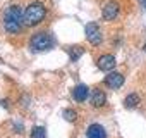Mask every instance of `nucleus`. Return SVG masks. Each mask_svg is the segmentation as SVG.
Segmentation results:
<instances>
[{"label":"nucleus","mask_w":146,"mask_h":138,"mask_svg":"<svg viewBox=\"0 0 146 138\" xmlns=\"http://www.w3.org/2000/svg\"><path fill=\"white\" fill-rule=\"evenodd\" d=\"M2 24L4 29L11 35H17L23 31V24H24V11L19 5H9L4 11L2 16Z\"/></svg>","instance_id":"f257e3e1"},{"label":"nucleus","mask_w":146,"mask_h":138,"mask_svg":"<svg viewBox=\"0 0 146 138\" xmlns=\"http://www.w3.org/2000/svg\"><path fill=\"white\" fill-rule=\"evenodd\" d=\"M46 17V7L41 2H31L24 9V21L28 26H38Z\"/></svg>","instance_id":"f03ea898"},{"label":"nucleus","mask_w":146,"mask_h":138,"mask_svg":"<svg viewBox=\"0 0 146 138\" xmlns=\"http://www.w3.org/2000/svg\"><path fill=\"white\" fill-rule=\"evenodd\" d=\"M29 48L33 52H46L53 48V38L45 31H38L29 38Z\"/></svg>","instance_id":"7ed1b4c3"},{"label":"nucleus","mask_w":146,"mask_h":138,"mask_svg":"<svg viewBox=\"0 0 146 138\" xmlns=\"http://www.w3.org/2000/svg\"><path fill=\"white\" fill-rule=\"evenodd\" d=\"M84 35H86V40L93 47H98V45L103 43V33H102L98 23H88L84 26Z\"/></svg>","instance_id":"20e7f679"},{"label":"nucleus","mask_w":146,"mask_h":138,"mask_svg":"<svg viewBox=\"0 0 146 138\" xmlns=\"http://www.w3.org/2000/svg\"><path fill=\"white\" fill-rule=\"evenodd\" d=\"M119 14H120V5H119V2H115V0L107 2L103 5V9H102V17L105 21H113Z\"/></svg>","instance_id":"39448f33"},{"label":"nucleus","mask_w":146,"mask_h":138,"mask_svg":"<svg viewBox=\"0 0 146 138\" xmlns=\"http://www.w3.org/2000/svg\"><path fill=\"white\" fill-rule=\"evenodd\" d=\"M115 64H117V60H115V57L112 54H102L98 57V60H96L98 69L100 71H105V73H110L112 69H115Z\"/></svg>","instance_id":"423d86ee"},{"label":"nucleus","mask_w":146,"mask_h":138,"mask_svg":"<svg viewBox=\"0 0 146 138\" xmlns=\"http://www.w3.org/2000/svg\"><path fill=\"white\" fill-rule=\"evenodd\" d=\"M124 76L120 74V73H108L107 74V78H105V85L110 88V90H119V88H122L124 86Z\"/></svg>","instance_id":"0eeeda50"},{"label":"nucleus","mask_w":146,"mask_h":138,"mask_svg":"<svg viewBox=\"0 0 146 138\" xmlns=\"http://www.w3.org/2000/svg\"><path fill=\"white\" fill-rule=\"evenodd\" d=\"M90 98H91V105L96 107V109H100V107H103L107 104V95L100 88H93V92L90 93Z\"/></svg>","instance_id":"6e6552de"},{"label":"nucleus","mask_w":146,"mask_h":138,"mask_svg":"<svg viewBox=\"0 0 146 138\" xmlns=\"http://www.w3.org/2000/svg\"><path fill=\"white\" fill-rule=\"evenodd\" d=\"M88 97H90V90H88V86L86 85H76L74 88H72V98H74L76 102H84V100H88Z\"/></svg>","instance_id":"1a4fd4ad"},{"label":"nucleus","mask_w":146,"mask_h":138,"mask_svg":"<svg viewBox=\"0 0 146 138\" xmlns=\"http://www.w3.org/2000/svg\"><path fill=\"white\" fill-rule=\"evenodd\" d=\"M86 136H88V138H107V131H105V128H103L102 124L93 123V124L88 126Z\"/></svg>","instance_id":"9d476101"},{"label":"nucleus","mask_w":146,"mask_h":138,"mask_svg":"<svg viewBox=\"0 0 146 138\" xmlns=\"http://www.w3.org/2000/svg\"><path fill=\"white\" fill-rule=\"evenodd\" d=\"M83 54H84V48L79 47V45H74V47H69V48H67V55H69V59H70L72 62L79 60V57H81Z\"/></svg>","instance_id":"9b49d317"},{"label":"nucleus","mask_w":146,"mask_h":138,"mask_svg":"<svg viewBox=\"0 0 146 138\" xmlns=\"http://www.w3.org/2000/svg\"><path fill=\"white\" fill-rule=\"evenodd\" d=\"M139 95H136V93H129V95H125V98H124V107L125 109H134V107H137L139 105Z\"/></svg>","instance_id":"f8f14e48"},{"label":"nucleus","mask_w":146,"mask_h":138,"mask_svg":"<svg viewBox=\"0 0 146 138\" xmlns=\"http://www.w3.org/2000/svg\"><path fill=\"white\" fill-rule=\"evenodd\" d=\"M62 116H64V119H65L67 123H76V119H78V112H76L74 109H65V111L62 112Z\"/></svg>","instance_id":"ddd939ff"},{"label":"nucleus","mask_w":146,"mask_h":138,"mask_svg":"<svg viewBox=\"0 0 146 138\" xmlns=\"http://www.w3.org/2000/svg\"><path fill=\"white\" fill-rule=\"evenodd\" d=\"M31 138H46V131L43 126H35L31 129Z\"/></svg>","instance_id":"4468645a"},{"label":"nucleus","mask_w":146,"mask_h":138,"mask_svg":"<svg viewBox=\"0 0 146 138\" xmlns=\"http://www.w3.org/2000/svg\"><path fill=\"white\" fill-rule=\"evenodd\" d=\"M14 129H16L17 133H21V131H23V126H21V123H16V124H14Z\"/></svg>","instance_id":"2eb2a0df"},{"label":"nucleus","mask_w":146,"mask_h":138,"mask_svg":"<svg viewBox=\"0 0 146 138\" xmlns=\"http://www.w3.org/2000/svg\"><path fill=\"white\" fill-rule=\"evenodd\" d=\"M141 2V7H143V11H146V0H139Z\"/></svg>","instance_id":"dca6fc26"},{"label":"nucleus","mask_w":146,"mask_h":138,"mask_svg":"<svg viewBox=\"0 0 146 138\" xmlns=\"http://www.w3.org/2000/svg\"><path fill=\"white\" fill-rule=\"evenodd\" d=\"M143 52H146V43H144V45H143Z\"/></svg>","instance_id":"f3484780"}]
</instances>
